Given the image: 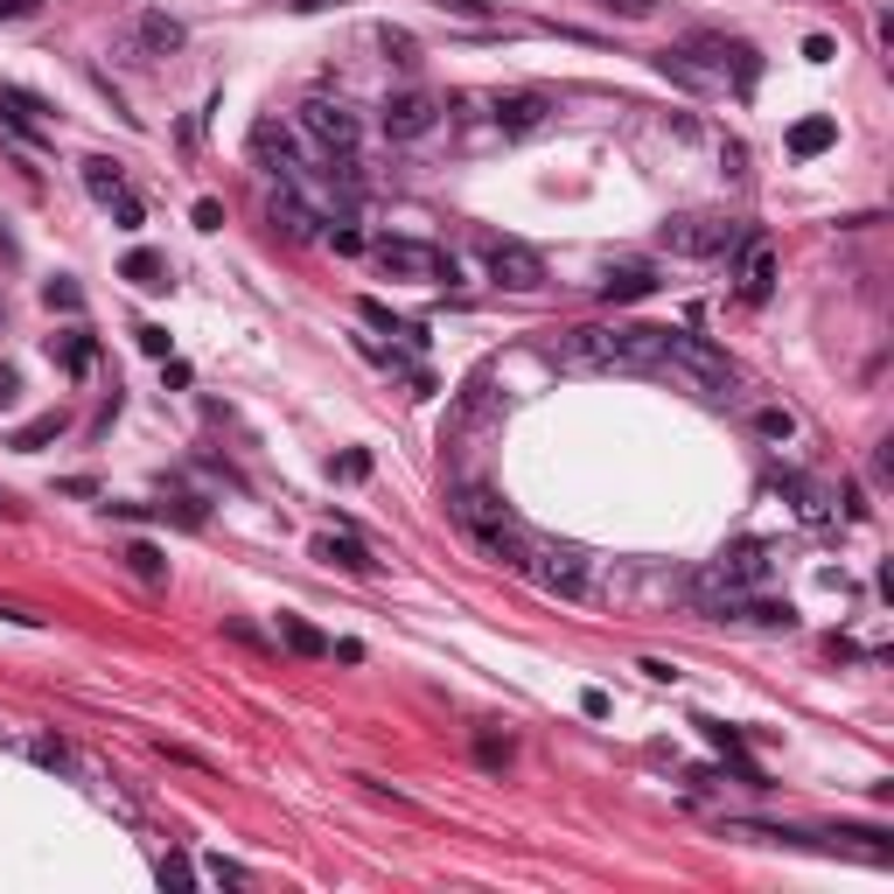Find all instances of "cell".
Wrapping results in <instances>:
<instances>
[{
	"label": "cell",
	"instance_id": "5bb4252c",
	"mask_svg": "<svg viewBox=\"0 0 894 894\" xmlns=\"http://www.w3.org/2000/svg\"><path fill=\"white\" fill-rule=\"evenodd\" d=\"M476 545L489 552L496 566H511V573H524V566H532V532H524L517 517H504V524H483V532H476Z\"/></svg>",
	"mask_w": 894,
	"mask_h": 894
},
{
	"label": "cell",
	"instance_id": "7bdbcfd3",
	"mask_svg": "<svg viewBox=\"0 0 894 894\" xmlns=\"http://www.w3.org/2000/svg\"><path fill=\"white\" fill-rule=\"evenodd\" d=\"M643 671L657 678V686H678V664H664V657H643Z\"/></svg>",
	"mask_w": 894,
	"mask_h": 894
},
{
	"label": "cell",
	"instance_id": "f1b7e54d",
	"mask_svg": "<svg viewBox=\"0 0 894 894\" xmlns=\"http://www.w3.org/2000/svg\"><path fill=\"white\" fill-rule=\"evenodd\" d=\"M126 566H134L147 587H162V581H168V560H162V545H147V538H134V545H126Z\"/></svg>",
	"mask_w": 894,
	"mask_h": 894
},
{
	"label": "cell",
	"instance_id": "3957f363",
	"mask_svg": "<svg viewBox=\"0 0 894 894\" xmlns=\"http://www.w3.org/2000/svg\"><path fill=\"white\" fill-rule=\"evenodd\" d=\"M657 371L686 378L692 391H706V399H727V391H733V363H727L713 343L686 336V329H664V363H657Z\"/></svg>",
	"mask_w": 894,
	"mask_h": 894
},
{
	"label": "cell",
	"instance_id": "ee69618b",
	"mask_svg": "<svg viewBox=\"0 0 894 894\" xmlns=\"http://www.w3.org/2000/svg\"><path fill=\"white\" fill-rule=\"evenodd\" d=\"M336 468H343L350 483H363V476H371V455H343V461H336Z\"/></svg>",
	"mask_w": 894,
	"mask_h": 894
},
{
	"label": "cell",
	"instance_id": "836d02e7",
	"mask_svg": "<svg viewBox=\"0 0 894 894\" xmlns=\"http://www.w3.org/2000/svg\"><path fill=\"white\" fill-rule=\"evenodd\" d=\"M42 301H49V308H64V314H77V308H85V294H77L70 280H49V286H42Z\"/></svg>",
	"mask_w": 894,
	"mask_h": 894
},
{
	"label": "cell",
	"instance_id": "ab89813d",
	"mask_svg": "<svg viewBox=\"0 0 894 894\" xmlns=\"http://www.w3.org/2000/svg\"><path fill=\"white\" fill-rule=\"evenodd\" d=\"M134 336H140V350H147V357H168V329H154V322H147V329H134Z\"/></svg>",
	"mask_w": 894,
	"mask_h": 894
},
{
	"label": "cell",
	"instance_id": "cb8c5ba5",
	"mask_svg": "<svg viewBox=\"0 0 894 894\" xmlns=\"http://www.w3.org/2000/svg\"><path fill=\"white\" fill-rule=\"evenodd\" d=\"M119 273L134 280V286H147V294H162V286H168V259H162V252H147V245H134Z\"/></svg>",
	"mask_w": 894,
	"mask_h": 894
},
{
	"label": "cell",
	"instance_id": "603a6c76",
	"mask_svg": "<svg viewBox=\"0 0 894 894\" xmlns=\"http://www.w3.org/2000/svg\"><path fill=\"white\" fill-rule=\"evenodd\" d=\"M776 489L797 504V517H804V524H825V517H832V504H825V489H818V483H804V476H776Z\"/></svg>",
	"mask_w": 894,
	"mask_h": 894
},
{
	"label": "cell",
	"instance_id": "7dc6e473",
	"mask_svg": "<svg viewBox=\"0 0 894 894\" xmlns=\"http://www.w3.org/2000/svg\"><path fill=\"white\" fill-rule=\"evenodd\" d=\"M294 8H350V0H294Z\"/></svg>",
	"mask_w": 894,
	"mask_h": 894
},
{
	"label": "cell",
	"instance_id": "8992f818",
	"mask_svg": "<svg viewBox=\"0 0 894 894\" xmlns=\"http://www.w3.org/2000/svg\"><path fill=\"white\" fill-rule=\"evenodd\" d=\"M748 231L733 224V217H678V224H664V245L671 252H686V259H720V252H733Z\"/></svg>",
	"mask_w": 894,
	"mask_h": 894
},
{
	"label": "cell",
	"instance_id": "9c48e42d",
	"mask_svg": "<svg viewBox=\"0 0 894 894\" xmlns=\"http://www.w3.org/2000/svg\"><path fill=\"white\" fill-rule=\"evenodd\" d=\"M483 266H489L496 286H511V294H538V286H545V259L532 245H517V239H489Z\"/></svg>",
	"mask_w": 894,
	"mask_h": 894
},
{
	"label": "cell",
	"instance_id": "b9f144b4",
	"mask_svg": "<svg viewBox=\"0 0 894 894\" xmlns=\"http://www.w3.org/2000/svg\"><path fill=\"white\" fill-rule=\"evenodd\" d=\"M42 8V0H0V21H29Z\"/></svg>",
	"mask_w": 894,
	"mask_h": 894
},
{
	"label": "cell",
	"instance_id": "277c9868",
	"mask_svg": "<svg viewBox=\"0 0 894 894\" xmlns=\"http://www.w3.org/2000/svg\"><path fill=\"white\" fill-rule=\"evenodd\" d=\"M524 581H538L545 594H560V601H587L594 594V552L532 538V566H524Z\"/></svg>",
	"mask_w": 894,
	"mask_h": 894
},
{
	"label": "cell",
	"instance_id": "d590c367",
	"mask_svg": "<svg viewBox=\"0 0 894 894\" xmlns=\"http://www.w3.org/2000/svg\"><path fill=\"white\" fill-rule=\"evenodd\" d=\"M476 761H483V769H504V761H511V741H496V733H483V741H476Z\"/></svg>",
	"mask_w": 894,
	"mask_h": 894
},
{
	"label": "cell",
	"instance_id": "484cf974",
	"mask_svg": "<svg viewBox=\"0 0 894 894\" xmlns=\"http://www.w3.org/2000/svg\"><path fill=\"white\" fill-rule=\"evenodd\" d=\"M455 517L468 524V532H483V524H504L511 511H504V504H496V496H489V489H461V504H455Z\"/></svg>",
	"mask_w": 894,
	"mask_h": 894
},
{
	"label": "cell",
	"instance_id": "d6986e66",
	"mask_svg": "<svg viewBox=\"0 0 894 894\" xmlns=\"http://www.w3.org/2000/svg\"><path fill=\"white\" fill-rule=\"evenodd\" d=\"M36 113H42V105H36L29 91H21V85H0V119H8L21 140H36V147H42V119H36Z\"/></svg>",
	"mask_w": 894,
	"mask_h": 894
},
{
	"label": "cell",
	"instance_id": "8fae6325",
	"mask_svg": "<svg viewBox=\"0 0 894 894\" xmlns=\"http://www.w3.org/2000/svg\"><path fill=\"white\" fill-rule=\"evenodd\" d=\"M686 57H706V70H713L720 85H727V70H733V85H741V91L761 77L755 49H748V42H727V36H692V42H686Z\"/></svg>",
	"mask_w": 894,
	"mask_h": 894
},
{
	"label": "cell",
	"instance_id": "f546056e",
	"mask_svg": "<svg viewBox=\"0 0 894 894\" xmlns=\"http://www.w3.org/2000/svg\"><path fill=\"white\" fill-rule=\"evenodd\" d=\"M755 434H761V440H797V412H790V406H761V412H755Z\"/></svg>",
	"mask_w": 894,
	"mask_h": 894
},
{
	"label": "cell",
	"instance_id": "74e56055",
	"mask_svg": "<svg viewBox=\"0 0 894 894\" xmlns=\"http://www.w3.org/2000/svg\"><path fill=\"white\" fill-rule=\"evenodd\" d=\"M804 57H810V64H832L838 42H832V36H804Z\"/></svg>",
	"mask_w": 894,
	"mask_h": 894
},
{
	"label": "cell",
	"instance_id": "5b68a950",
	"mask_svg": "<svg viewBox=\"0 0 894 894\" xmlns=\"http://www.w3.org/2000/svg\"><path fill=\"white\" fill-rule=\"evenodd\" d=\"M371 259L391 273V280H419V286H455L461 266H455V252H440L427 239H378Z\"/></svg>",
	"mask_w": 894,
	"mask_h": 894
},
{
	"label": "cell",
	"instance_id": "52a82bcc",
	"mask_svg": "<svg viewBox=\"0 0 894 894\" xmlns=\"http://www.w3.org/2000/svg\"><path fill=\"white\" fill-rule=\"evenodd\" d=\"M301 134H308L314 147H329V154H357L363 126H357V113H350L343 98H308V105H301Z\"/></svg>",
	"mask_w": 894,
	"mask_h": 894
},
{
	"label": "cell",
	"instance_id": "7c38bea8",
	"mask_svg": "<svg viewBox=\"0 0 894 894\" xmlns=\"http://www.w3.org/2000/svg\"><path fill=\"white\" fill-rule=\"evenodd\" d=\"M252 162L266 175H280V182H301V140L286 134L280 119H259L252 126Z\"/></svg>",
	"mask_w": 894,
	"mask_h": 894
},
{
	"label": "cell",
	"instance_id": "1f68e13d",
	"mask_svg": "<svg viewBox=\"0 0 894 894\" xmlns=\"http://www.w3.org/2000/svg\"><path fill=\"white\" fill-rule=\"evenodd\" d=\"M357 314H363L371 329H385V336H412V343H427V336H419V329H406V322H399V314H391L385 301H357Z\"/></svg>",
	"mask_w": 894,
	"mask_h": 894
},
{
	"label": "cell",
	"instance_id": "d4e9b609",
	"mask_svg": "<svg viewBox=\"0 0 894 894\" xmlns=\"http://www.w3.org/2000/svg\"><path fill=\"white\" fill-rule=\"evenodd\" d=\"M699 733H706V741H713L727 761H733V769H741L748 783H761V769H755V761H748V748H741V733H733L727 720H699Z\"/></svg>",
	"mask_w": 894,
	"mask_h": 894
},
{
	"label": "cell",
	"instance_id": "4dcf8cb0",
	"mask_svg": "<svg viewBox=\"0 0 894 894\" xmlns=\"http://www.w3.org/2000/svg\"><path fill=\"white\" fill-rule=\"evenodd\" d=\"M57 434H64V412H42V419H29V427H14V447H29V455H36V447H49Z\"/></svg>",
	"mask_w": 894,
	"mask_h": 894
},
{
	"label": "cell",
	"instance_id": "e575fe53",
	"mask_svg": "<svg viewBox=\"0 0 894 894\" xmlns=\"http://www.w3.org/2000/svg\"><path fill=\"white\" fill-rule=\"evenodd\" d=\"M329 245L343 252V259H357V252H371V245H363V231H350V224H329Z\"/></svg>",
	"mask_w": 894,
	"mask_h": 894
},
{
	"label": "cell",
	"instance_id": "60d3db41",
	"mask_svg": "<svg viewBox=\"0 0 894 894\" xmlns=\"http://www.w3.org/2000/svg\"><path fill=\"white\" fill-rule=\"evenodd\" d=\"M434 8H447V14H468V21H489V8H483V0H434Z\"/></svg>",
	"mask_w": 894,
	"mask_h": 894
},
{
	"label": "cell",
	"instance_id": "83f0119b",
	"mask_svg": "<svg viewBox=\"0 0 894 894\" xmlns=\"http://www.w3.org/2000/svg\"><path fill=\"white\" fill-rule=\"evenodd\" d=\"M280 643L294 650V657H329V637H322V629H308L301 615H280Z\"/></svg>",
	"mask_w": 894,
	"mask_h": 894
},
{
	"label": "cell",
	"instance_id": "4fadbf2b",
	"mask_svg": "<svg viewBox=\"0 0 894 894\" xmlns=\"http://www.w3.org/2000/svg\"><path fill=\"white\" fill-rule=\"evenodd\" d=\"M720 622H748V629H797V609H790V601H769V594H733V601H720V609H713Z\"/></svg>",
	"mask_w": 894,
	"mask_h": 894
},
{
	"label": "cell",
	"instance_id": "7a4b0ae2",
	"mask_svg": "<svg viewBox=\"0 0 894 894\" xmlns=\"http://www.w3.org/2000/svg\"><path fill=\"white\" fill-rule=\"evenodd\" d=\"M769 573H776L769 545H733V552H720V560L699 573V609L713 615L720 601H733V594H755V587H769Z\"/></svg>",
	"mask_w": 894,
	"mask_h": 894
},
{
	"label": "cell",
	"instance_id": "d6a6232c",
	"mask_svg": "<svg viewBox=\"0 0 894 894\" xmlns=\"http://www.w3.org/2000/svg\"><path fill=\"white\" fill-rule=\"evenodd\" d=\"M29 755L42 761V769H70V741H57V733H36Z\"/></svg>",
	"mask_w": 894,
	"mask_h": 894
},
{
	"label": "cell",
	"instance_id": "ac0fdd59",
	"mask_svg": "<svg viewBox=\"0 0 894 894\" xmlns=\"http://www.w3.org/2000/svg\"><path fill=\"white\" fill-rule=\"evenodd\" d=\"M657 77H664V85H678V91H720V77L706 70V64H692L686 49H664V57H657Z\"/></svg>",
	"mask_w": 894,
	"mask_h": 894
},
{
	"label": "cell",
	"instance_id": "bcb514c9",
	"mask_svg": "<svg viewBox=\"0 0 894 894\" xmlns=\"http://www.w3.org/2000/svg\"><path fill=\"white\" fill-rule=\"evenodd\" d=\"M14 391H21V378L8 371V363H0V412H8V406H14Z\"/></svg>",
	"mask_w": 894,
	"mask_h": 894
},
{
	"label": "cell",
	"instance_id": "7402d4cb",
	"mask_svg": "<svg viewBox=\"0 0 894 894\" xmlns=\"http://www.w3.org/2000/svg\"><path fill=\"white\" fill-rule=\"evenodd\" d=\"M601 294H609V301H643V294H657V273L650 266H609Z\"/></svg>",
	"mask_w": 894,
	"mask_h": 894
},
{
	"label": "cell",
	"instance_id": "ba28073f",
	"mask_svg": "<svg viewBox=\"0 0 894 894\" xmlns=\"http://www.w3.org/2000/svg\"><path fill=\"white\" fill-rule=\"evenodd\" d=\"M378 126H385V140H427L434 126H440V98L434 91H391L385 105H378Z\"/></svg>",
	"mask_w": 894,
	"mask_h": 894
},
{
	"label": "cell",
	"instance_id": "9a60e30c",
	"mask_svg": "<svg viewBox=\"0 0 894 894\" xmlns=\"http://www.w3.org/2000/svg\"><path fill=\"white\" fill-rule=\"evenodd\" d=\"M489 119L504 126V134H538V126H545V98H538V91H511V98H489Z\"/></svg>",
	"mask_w": 894,
	"mask_h": 894
},
{
	"label": "cell",
	"instance_id": "44dd1931",
	"mask_svg": "<svg viewBox=\"0 0 894 894\" xmlns=\"http://www.w3.org/2000/svg\"><path fill=\"white\" fill-rule=\"evenodd\" d=\"M49 363H64L70 378H85L91 363H98V343H91L85 329H70V336H49Z\"/></svg>",
	"mask_w": 894,
	"mask_h": 894
},
{
	"label": "cell",
	"instance_id": "30bf717a",
	"mask_svg": "<svg viewBox=\"0 0 894 894\" xmlns=\"http://www.w3.org/2000/svg\"><path fill=\"white\" fill-rule=\"evenodd\" d=\"M85 190H91V203H105L119 217V231H140L147 224V203L126 190V175H119V162H105V154H91L85 162Z\"/></svg>",
	"mask_w": 894,
	"mask_h": 894
},
{
	"label": "cell",
	"instance_id": "2e32d148",
	"mask_svg": "<svg viewBox=\"0 0 894 894\" xmlns=\"http://www.w3.org/2000/svg\"><path fill=\"white\" fill-rule=\"evenodd\" d=\"M314 560L343 566V573H357V581H371V573H378V560H371V545H363L357 532H343V538H314Z\"/></svg>",
	"mask_w": 894,
	"mask_h": 894
},
{
	"label": "cell",
	"instance_id": "e0dca14e",
	"mask_svg": "<svg viewBox=\"0 0 894 894\" xmlns=\"http://www.w3.org/2000/svg\"><path fill=\"white\" fill-rule=\"evenodd\" d=\"M748 252H741V294L748 301H769L776 294V252L761 245V239H741Z\"/></svg>",
	"mask_w": 894,
	"mask_h": 894
},
{
	"label": "cell",
	"instance_id": "4316f807",
	"mask_svg": "<svg viewBox=\"0 0 894 894\" xmlns=\"http://www.w3.org/2000/svg\"><path fill=\"white\" fill-rule=\"evenodd\" d=\"M182 36H190V29H182L175 14H140V42L154 49V57H168V49H182Z\"/></svg>",
	"mask_w": 894,
	"mask_h": 894
},
{
	"label": "cell",
	"instance_id": "f6af8a7d",
	"mask_svg": "<svg viewBox=\"0 0 894 894\" xmlns=\"http://www.w3.org/2000/svg\"><path fill=\"white\" fill-rule=\"evenodd\" d=\"M581 713L587 720H609V692H581Z\"/></svg>",
	"mask_w": 894,
	"mask_h": 894
},
{
	"label": "cell",
	"instance_id": "ffe728a7",
	"mask_svg": "<svg viewBox=\"0 0 894 894\" xmlns=\"http://www.w3.org/2000/svg\"><path fill=\"white\" fill-rule=\"evenodd\" d=\"M832 140H838V119H825V113H810V119L790 126V154H797V162H818Z\"/></svg>",
	"mask_w": 894,
	"mask_h": 894
},
{
	"label": "cell",
	"instance_id": "6da1fadb",
	"mask_svg": "<svg viewBox=\"0 0 894 894\" xmlns=\"http://www.w3.org/2000/svg\"><path fill=\"white\" fill-rule=\"evenodd\" d=\"M566 357L587 363V371H657V363H664V329H650V322H587V329H573Z\"/></svg>",
	"mask_w": 894,
	"mask_h": 894
},
{
	"label": "cell",
	"instance_id": "f35d334b",
	"mask_svg": "<svg viewBox=\"0 0 894 894\" xmlns=\"http://www.w3.org/2000/svg\"><path fill=\"white\" fill-rule=\"evenodd\" d=\"M196 231H224V203L203 196V203H196Z\"/></svg>",
	"mask_w": 894,
	"mask_h": 894
},
{
	"label": "cell",
	"instance_id": "8d00e7d4",
	"mask_svg": "<svg viewBox=\"0 0 894 894\" xmlns=\"http://www.w3.org/2000/svg\"><path fill=\"white\" fill-rule=\"evenodd\" d=\"M378 42H385L399 64H412V36H406V29H378Z\"/></svg>",
	"mask_w": 894,
	"mask_h": 894
},
{
	"label": "cell",
	"instance_id": "c3c4849f",
	"mask_svg": "<svg viewBox=\"0 0 894 894\" xmlns=\"http://www.w3.org/2000/svg\"><path fill=\"white\" fill-rule=\"evenodd\" d=\"M0 511H14V496H8V489H0Z\"/></svg>",
	"mask_w": 894,
	"mask_h": 894
}]
</instances>
